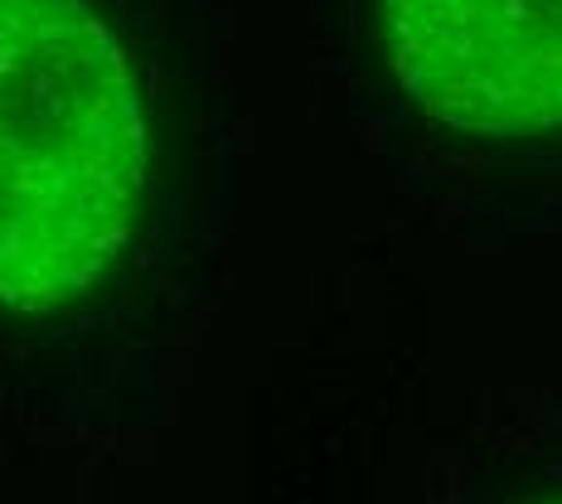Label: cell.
Here are the masks:
<instances>
[{
    "instance_id": "1",
    "label": "cell",
    "mask_w": 562,
    "mask_h": 504,
    "mask_svg": "<svg viewBox=\"0 0 562 504\" xmlns=\"http://www.w3.org/2000/svg\"><path fill=\"white\" fill-rule=\"evenodd\" d=\"M136 74L83 0H0V306L58 311L108 277L146 204Z\"/></svg>"
},
{
    "instance_id": "3",
    "label": "cell",
    "mask_w": 562,
    "mask_h": 504,
    "mask_svg": "<svg viewBox=\"0 0 562 504\" xmlns=\"http://www.w3.org/2000/svg\"><path fill=\"white\" fill-rule=\"evenodd\" d=\"M548 504H562V500H548Z\"/></svg>"
},
{
    "instance_id": "2",
    "label": "cell",
    "mask_w": 562,
    "mask_h": 504,
    "mask_svg": "<svg viewBox=\"0 0 562 504\" xmlns=\"http://www.w3.org/2000/svg\"><path fill=\"white\" fill-rule=\"evenodd\" d=\"M397 83L480 136L562 126V0H383Z\"/></svg>"
}]
</instances>
